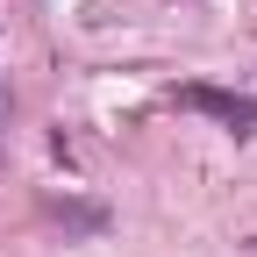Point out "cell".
Returning a JSON list of instances; mask_svg holds the SVG:
<instances>
[{
  "mask_svg": "<svg viewBox=\"0 0 257 257\" xmlns=\"http://www.w3.org/2000/svg\"><path fill=\"white\" fill-rule=\"evenodd\" d=\"M172 100H179V107H193V114H214V121L229 128L236 143L250 136V128H257V93H221V86H179Z\"/></svg>",
  "mask_w": 257,
  "mask_h": 257,
  "instance_id": "1",
  "label": "cell"
}]
</instances>
